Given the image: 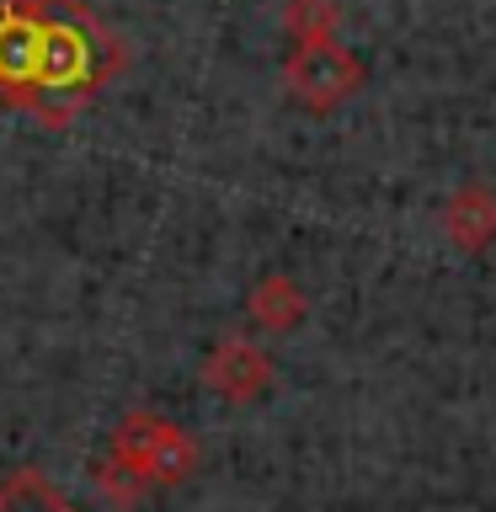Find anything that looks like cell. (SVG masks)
Instances as JSON below:
<instances>
[{
  "mask_svg": "<svg viewBox=\"0 0 496 512\" xmlns=\"http://www.w3.org/2000/svg\"><path fill=\"white\" fill-rule=\"evenodd\" d=\"M246 315H251L262 331L283 336V331H294L299 320L310 315V294H304V288H299L294 278H288V272H267V278L251 288Z\"/></svg>",
  "mask_w": 496,
  "mask_h": 512,
  "instance_id": "obj_5",
  "label": "cell"
},
{
  "mask_svg": "<svg viewBox=\"0 0 496 512\" xmlns=\"http://www.w3.org/2000/svg\"><path fill=\"white\" fill-rule=\"evenodd\" d=\"M363 86H368V70L342 38L294 43L283 59V91L294 96L304 112H315V118H326V112H336L342 102H352Z\"/></svg>",
  "mask_w": 496,
  "mask_h": 512,
  "instance_id": "obj_2",
  "label": "cell"
},
{
  "mask_svg": "<svg viewBox=\"0 0 496 512\" xmlns=\"http://www.w3.org/2000/svg\"><path fill=\"white\" fill-rule=\"evenodd\" d=\"M203 390H214L230 406H251L272 390V358L246 336H219L203 358Z\"/></svg>",
  "mask_w": 496,
  "mask_h": 512,
  "instance_id": "obj_3",
  "label": "cell"
},
{
  "mask_svg": "<svg viewBox=\"0 0 496 512\" xmlns=\"http://www.w3.org/2000/svg\"><path fill=\"white\" fill-rule=\"evenodd\" d=\"M96 480H102V491L112 496V502H139V496L150 491V486H144V480H139L134 470H123V464L112 459V454H107L102 470H96Z\"/></svg>",
  "mask_w": 496,
  "mask_h": 512,
  "instance_id": "obj_7",
  "label": "cell"
},
{
  "mask_svg": "<svg viewBox=\"0 0 496 512\" xmlns=\"http://www.w3.org/2000/svg\"><path fill=\"white\" fill-rule=\"evenodd\" d=\"M342 27V6L336 0H288L283 6V32L288 43H326Z\"/></svg>",
  "mask_w": 496,
  "mask_h": 512,
  "instance_id": "obj_6",
  "label": "cell"
},
{
  "mask_svg": "<svg viewBox=\"0 0 496 512\" xmlns=\"http://www.w3.org/2000/svg\"><path fill=\"white\" fill-rule=\"evenodd\" d=\"M443 235L464 256H486L496 246V192L486 182H464L443 203Z\"/></svg>",
  "mask_w": 496,
  "mask_h": 512,
  "instance_id": "obj_4",
  "label": "cell"
},
{
  "mask_svg": "<svg viewBox=\"0 0 496 512\" xmlns=\"http://www.w3.org/2000/svg\"><path fill=\"white\" fill-rule=\"evenodd\" d=\"M112 459L123 470H134L144 486H182V480L198 475L203 448L187 427L166 422V416H150V411H134L112 427Z\"/></svg>",
  "mask_w": 496,
  "mask_h": 512,
  "instance_id": "obj_1",
  "label": "cell"
}]
</instances>
